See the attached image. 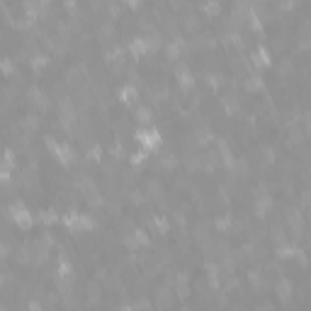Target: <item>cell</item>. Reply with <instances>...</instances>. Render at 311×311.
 <instances>
[{"mask_svg":"<svg viewBox=\"0 0 311 311\" xmlns=\"http://www.w3.org/2000/svg\"><path fill=\"white\" fill-rule=\"evenodd\" d=\"M185 51H187V44H185V39H180V37H175L173 41L165 44V56H168V61H180Z\"/></svg>","mask_w":311,"mask_h":311,"instance_id":"3","label":"cell"},{"mask_svg":"<svg viewBox=\"0 0 311 311\" xmlns=\"http://www.w3.org/2000/svg\"><path fill=\"white\" fill-rule=\"evenodd\" d=\"M253 207H255V214H258V217H265V214L272 209V197L270 194H258Z\"/></svg>","mask_w":311,"mask_h":311,"instance_id":"11","label":"cell"},{"mask_svg":"<svg viewBox=\"0 0 311 311\" xmlns=\"http://www.w3.org/2000/svg\"><path fill=\"white\" fill-rule=\"evenodd\" d=\"M129 54L134 56V59H139V56H146L149 54V41L146 37H134L129 41Z\"/></svg>","mask_w":311,"mask_h":311,"instance_id":"9","label":"cell"},{"mask_svg":"<svg viewBox=\"0 0 311 311\" xmlns=\"http://www.w3.org/2000/svg\"><path fill=\"white\" fill-rule=\"evenodd\" d=\"M124 2H126L129 7H139V5H141V0H124Z\"/></svg>","mask_w":311,"mask_h":311,"instance_id":"30","label":"cell"},{"mask_svg":"<svg viewBox=\"0 0 311 311\" xmlns=\"http://www.w3.org/2000/svg\"><path fill=\"white\" fill-rule=\"evenodd\" d=\"M270 236H272V243H275V246H284V243H289L287 236H284V231H282V226H272Z\"/></svg>","mask_w":311,"mask_h":311,"instance_id":"19","label":"cell"},{"mask_svg":"<svg viewBox=\"0 0 311 311\" xmlns=\"http://www.w3.org/2000/svg\"><path fill=\"white\" fill-rule=\"evenodd\" d=\"M202 10H204L207 17H217V15L221 12V5H219V0H207V2L202 5Z\"/></svg>","mask_w":311,"mask_h":311,"instance_id":"16","label":"cell"},{"mask_svg":"<svg viewBox=\"0 0 311 311\" xmlns=\"http://www.w3.org/2000/svg\"><path fill=\"white\" fill-rule=\"evenodd\" d=\"M100 156H102V149H100V146H93V149L88 151V160H100Z\"/></svg>","mask_w":311,"mask_h":311,"instance_id":"28","label":"cell"},{"mask_svg":"<svg viewBox=\"0 0 311 311\" xmlns=\"http://www.w3.org/2000/svg\"><path fill=\"white\" fill-rule=\"evenodd\" d=\"M5 219H12L22 231H30V229L34 226V217L30 214V209H27L22 202H15L12 207H7V209H5Z\"/></svg>","mask_w":311,"mask_h":311,"instance_id":"1","label":"cell"},{"mask_svg":"<svg viewBox=\"0 0 311 311\" xmlns=\"http://www.w3.org/2000/svg\"><path fill=\"white\" fill-rule=\"evenodd\" d=\"M275 289H277L280 299L287 304V302H289V297H292V282H289L287 277H280V280H277V287H275Z\"/></svg>","mask_w":311,"mask_h":311,"instance_id":"12","label":"cell"},{"mask_svg":"<svg viewBox=\"0 0 311 311\" xmlns=\"http://www.w3.org/2000/svg\"><path fill=\"white\" fill-rule=\"evenodd\" d=\"M309 238H311V233H309Z\"/></svg>","mask_w":311,"mask_h":311,"instance_id":"32","label":"cell"},{"mask_svg":"<svg viewBox=\"0 0 311 311\" xmlns=\"http://www.w3.org/2000/svg\"><path fill=\"white\" fill-rule=\"evenodd\" d=\"M287 224H289V231H292V238H302V231H304V224H302V214L297 209H287Z\"/></svg>","mask_w":311,"mask_h":311,"instance_id":"6","label":"cell"},{"mask_svg":"<svg viewBox=\"0 0 311 311\" xmlns=\"http://www.w3.org/2000/svg\"><path fill=\"white\" fill-rule=\"evenodd\" d=\"M124 246H126L129 250H136V248H139V241H136L134 231H131V233H124Z\"/></svg>","mask_w":311,"mask_h":311,"instance_id":"23","label":"cell"},{"mask_svg":"<svg viewBox=\"0 0 311 311\" xmlns=\"http://www.w3.org/2000/svg\"><path fill=\"white\" fill-rule=\"evenodd\" d=\"M134 236H136L139 246H151V238H149V233L144 231V229H134Z\"/></svg>","mask_w":311,"mask_h":311,"instance_id":"22","label":"cell"},{"mask_svg":"<svg viewBox=\"0 0 311 311\" xmlns=\"http://www.w3.org/2000/svg\"><path fill=\"white\" fill-rule=\"evenodd\" d=\"M134 119H136L139 124H151L154 112H151L149 107H136V110H134Z\"/></svg>","mask_w":311,"mask_h":311,"instance_id":"15","label":"cell"},{"mask_svg":"<svg viewBox=\"0 0 311 311\" xmlns=\"http://www.w3.org/2000/svg\"><path fill=\"white\" fill-rule=\"evenodd\" d=\"M297 253H299V248H297L294 243L277 246V258H280V260H292V258H297Z\"/></svg>","mask_w":311,"mask_h":311,"instance_id":"13","label":"cell"},{"mask_svg":"<svg viewBox=\"0 0 311 311\" xmlns=\"http://www.w3.org/2000/svg\"><path fill=\"white\" fill-rule=\"evenodd\" d=\"M119 100H122L124 105H134V102L139 100V90H136V85H131V83L122 85V88H119Z\"/></svg>","mask_w":311,"mask_h":311,"instance_id":"10","label":"cell"},{"mask_svg":"<svg viewBox=\"0 0 311 311\" xmlns=\"http://www.w3.org/2000/svg\"><path fill=\"white\" fill-rule=\"evenodd\" d=\"M250 63H253L255 68H270V66H272L270 51H268L265 46H258V49L250 54Z\"/></svg>","mask_w":311,"mask_h":311,"instance_id":"5","label":"cell"},{"mask_svg":"<svg viewBox=\"0 0 311 311\" xmlns=\"http://www.w3.org/2000/svg\"><path fill=\"white\" fill-rule=\"evenodd\" d=\"M30 63H32L34 71H39V68H44V66L49 63V56H46V54H34V56L30 59Z\"/></svg>","mask_w":311,"mask_h":311,"instance_id":"21","label":"cell"},{"mask_svg":"<svg viewBox=\"0 0 311 311\" xmlns=\"http://www.w3.org/2000/svg\"><path fill=\"white\" fill-rule=\"evenodd\" d=\"M39 221H41V224H46V226H51V224H56V221H59V214H56L54 209L39 212Z\"/></svg>","mask_w":311,"mask_h":311,"instance_id":"18","label":"cell"},{"mask_svg":"<svg viewBox=\"0 0 311 311\" xmlns=\"http://www.w3.org/2000/svg\"><path fill=\"white\" fill-rule=\"evenodd\" d=\"M151 229H158L160 233H165L168 231V221L163 217H156V219H151Z\"/></svg>","mask_w":311,"mask_h":311,"instance_id":"24","label":"cell"},{"mask_svg":"<svg viewBox=\"0 0 311 311\" xmlns=\"http://www.w3.org/2000/svg\"><path fill=\"white\" fill-rule=\"evenodd\" d=\"M175 80H178V85H180L185 93L194 88V76L187 71V66H185V63H180V61H178V66H175Z\"/></svg>","mask_w":311,"mask_h":311,"instance_id":"4","label":"cell"},{"mask_svg":"<svg viewBox=\"0 0 311 311\" xmlns=\"http://www.w3.org/2000/svg\"><path fill=\"white\" fill-rule=\"evenodd\" d=\"M207 280H209V287H212V289L219 287V268L212 265V263L207 265Z\"/></svg>","mask_w":311,"mask_h":311,"instance_id":"17","label":"cell"},{"mask_svg":"<svg viewBox=\"0 0 311 311\" xmlns=\"http://www.w3.org/2000/svg\"><path fill=\"white\" fill-rule=\"evenodd\" d=\"M146 151H144V149H141V151H136V154H131L129 156V163H131V165H141V163H144V160H146Z\"/></svg>","mask_w":311,"mask_h":311,"instance_id":"25","label":"cell"},{"mask_svg":"<svg viewBox=\"0 0 311 311\" xmlns=\"http://www.w3.org/2000/svg\"><path fill=\"white\" fill-rule=\"evenodd\" d=\"M39 2H41V5H49V2H51V0H39Z\"/></svg>","mask_w":311,"mask_h":311,"instance_id":"31","label":"cell"},{"mask_svg":"<svg viewBox=\"0 0 311 311\" xmlns=\"http://www.w3.org/2000/svg\"><path fill=\"white\" fill-rule=\"evenodd\" d=\"M2 73H5L7 78H10L12 73H15V63H12L10 59H2Z\"/></svg>","mask_w":311,"mask_h":311,"instance_id":"27","label":"cell"},{"mask_svg":"<svg viewBox=\"0 0 311 311\" xmlns=\"http://www.w3.org/2000/svg\"><path fill=\"white\" fill-rule=\"evenodd\" d=\"M134 139H136V144L146 151V154H151V151H158V146H160V131L158 129H136L134 131Z\"/></svg>","mask_w":311,"mask_h":311,"instance_id":"2","label":"cell"},{"mask_svg":"<svg viewBox=\"0 0 311 311\" xmlns=\"http://www.w3.org/2000/svg\"><path fill=\"white\" fill-rule=\"evenodd\" d=\"M54 156H56V160H59L61 165H73V163L78 160L76 151H73L68 144H59V149L54 151Z\"/></svg>","mask_w":311,"mask_h":311,"instance_id":"8","label":"cell"},{"mask_svg":"<svg viewBox=\"0 0 311 311\" xmlns=\"http://www.w3.org/2000/svg\"><path fill=\"white\" fill-rule=\"evenodd\" d=\"M248 27L255 32V34H263V22H260V17L255 15V10L250 12V17H248Z\"/></svg>","mask_w":311,"mask_h":311,"instance_id":"20","label":"cell"},{"mask_svg":"<svg viewBox=\"0 0 311 311\" xmlns=\"http://www.w3.org/2000/svg\"><path fill=\"white\" fill-rule=\"evenodd\" d=\"M207 83H209V88H217V85H219L217 76H207Z\"/></svg>","mask_w":311,"mask_h":311,"instance_id":"29","label":"cell"},{"mask_svg":"<svg viewBox=\"0 0 311 311\" xmlns=\"http://www.w3.org/2000/svg\"><path fill=\"white\" fill-rule=\"evenodd\" d=\"M214 226H217L219 231H229V226H231V219H229V217H224V219H217V221H214Z\"/></svg>","mask_w":311,"mask_h":311,"instance_id":"26","label":"cell"},{"mask_svg":"<svg viewBox=\"0 0 311 311\" xmlns=\"http://www.w3.org/2000/svg\"><path fill=\"white\" fill-rule=\"evenodd\" d=\"M246 90L248 93H258V90H263L265 88V83H263V76H258V73H250V76H246Z\"/></svg>","mask_w":311,"mask_h":311,"instance_id":"14","label":"cell"},{"mask_svg":"<svg viewBox=\"0 0 311 311\" xmlns=\"http://www.w3.org/2000/svg\"><path fill=\"white\" fill-rule=\"evenodd\" d=\"M61 224L68 229L71 233H83V214H78V212H68V214H63L61 217Z\"/></svg>","mask_w":311,"mask_h":311,"instance_id":"7","label":"cell"}]
</instances>
